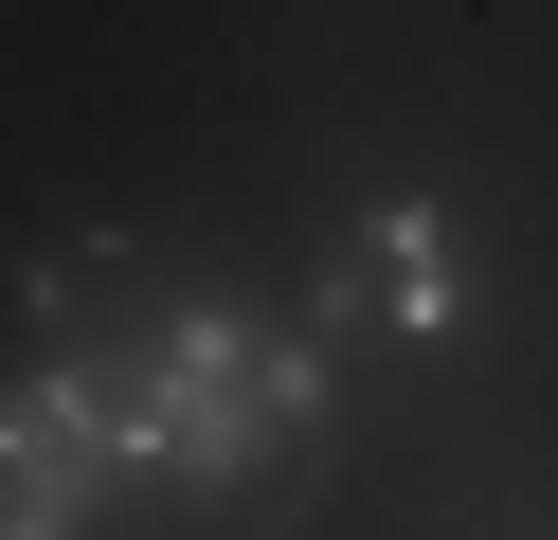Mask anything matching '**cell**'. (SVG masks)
Here are the masks:
<instances>
[{"label": "cell", "mask_w": 558, "mask_h": 540, "mask_svg": "<svg viewBox=\"0 0 558 540\" xmlns=\"http://www.w3.org/2000/svg\"><path fill=\"white\" fill-rule=\"evenodd\" d=\"M109 468H126L109 396H90L73 360H19V451H0V540H73Z\"/></svg>", "instance_id": "7a4b0ae2"}, {"label": "cell", "mask_w": 558, "mask_h": 540, "mask_svg": "<svg viewBox=\"0 0 558 540\" xmlns=\"http://www.w3.org/2000/svg\"><path fill=\"white\" fill-rule=\"evenodd\" d=\"M450 324V235L433 216H342L325 288H306V343H433Z\"/></svg>", "instance_id": "3957f363"}, {"label": "cell", "mask_w": 558, "mask_h": 540, "mask_svg": "<svg viewBox=\"0 0 558 540\" xmlns=\"http://www.w3.org/2000/svg\"><path fill=\"white\" fill-rule=\"evenodd\" d=\"M73 379L109 396L126 468H162L217 540H289L306 504H325V360H306V324L145 307L109 360H73Z\"/></svg>", "instance_id": "6da1fadb"}]
</instances>
